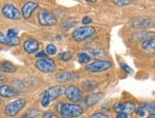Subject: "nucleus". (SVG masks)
Instances as JSON below:
<instances>
[{
    "mask_svg": "<svg viewBox=\"0 0 155 118\" xmlns=\"http://www.w3.org/2000/svg\"><path fill=\"white\" fill-rule=\"evenodd\" d=\"M2 14L6 18L11 20H19L22 15L19 10L13 4H6L2 8Z\"/></svg>",
    "mask_w": 155,
    "mask_h": 118,
    "instance_id": "obj_9",
    "label": "nucleus"
},
{
    "mask_svg": "<svg viewBox=\"0 0 155 118\" xmlns=\"http://www.w3.org/2000/svg\"><path fill=\"white\" fill-rule=\"evenodd\" d=\"M142 108L144 110H147L150 113H154L155 111V107H154V103H144L142 105Z\"/></svg>",
    "mask_w": 155,
    "mask_h": 118,
    "instance_id": "obj_26",
    "label": "nucleus"
},
{
    "mask_svg": "<svg viewBox=\"0 0 155 118\" xmlns=\"http://www.w3.org/2000/svg\"><path fill=\"white\" fill-rule=\"evenodd\" d=\"M26 106V100L24 98H18L15 101L9 103L5 107L4 113L9 117H13L18 114Z\"/></svg>",
    "mask_w": 155,
    "mask_h": 118,
    "instance_id": "obj_5",
    "label": "nucleus"
},
{
    "mask_svg": "<svg viewBox=\"0 0 155 118\" xmlns=\"http://www.w3.org/2000/svg\"><path fill=\"white\" fill-rule=\"evenodd\" d=\"M97 87H98V83L95 81H92V80H87L85 82H83L82 86H81L82 90L84 92H92Z\"/></svg>",
    "mask_w": 155,
    "mask_h": 118,
    "instance_id": "obj_19",
    "label": "nucleus"
},
{
    "mask_svg": "<svg viewBox=\"0 0 155 118\" xmlns=\"http://www.w3.org/2000/svg\"><path fill=\"white\" fill-rule=\"evenodd\" d=\"M115 118H128V114L124 113H117Z\"/></svg>",
    "mask_w": 155,
    "mask_h": 118,
    "instance_id": "obj_34",
    "label": "nucleus"
},
{
    "mask_svg": "<svg viewBox=\"0 0 155 118\" xmlns=\"http://www.w3.org/2000/svg\"><path fill=\"white\" fill-rule=\"evenodd\" d=\"M136 114H137V116H139V117H145V115H146V110H144L142 107L138 108V109L136 110Z\"/></svg>",
    "mask_w": 155,
    "mask_h": 118,
    "instance_id": "obj_30",
    "label": "nucleus"
},
{
    "mask_svg": "<svg viewBox=\"0 0 155 118\" xmlns=\"http://www.w3.org/2000/svg\"><path fill=\"white\" fill-rule=\"evenodd\" d=\"M16 66L9 61H2L0 63V72L4 73H14L16 72Z\"/></svg>",
    "mask_w": 155,
    "mask_h": 118,
    "instance_id": "obj_17",
    "label": "nucleus"
},
{
    "mask_svg": "<svg viewBox=\"0 0 155 118\" xmlns=\"http://www.w3.org/2000/svg\"><path fill=\"white\" fill-rule=\"evenodd\" d=\"M38 21L41 26L50 27L57 24V17L53 13L46 10H41L38 14Z\"/></svg>",
    "mask_w": 155,
    "mask_h": 118,
    "instance_id": "obj_6",
    "label": "nucleus"
},
{
    "mask_svg": "<svg viewBox=\"0 0 155 118\" xmlns=\"http://www.w3.org/2000/svg\"><path fill=\"white\" fill-rule=\"evenodd\" d=\"M23 49L27 52V54H37L38 51L39 50V43L37 39H28L26 40L24 44H23Z\"/></svg>",
    "mask_w": 155,
    "mask_h": 118,
    "instance_id": "obj_12",
    "label": "nucleus"
},
{
    "mask_svg": "<svg viewBox=\"0 0 155 118\" xmlns=\"http://www.w3.org/2000/svg\"><path fill=\"white\" fill-rule=\"evenodd\" d=\"M120 66H121L122 70H124V72H126V73H132V70H131V69H130V67H129V66H127V64L122 63V64L120 65Z\"/></svg>",
    "mask_w": 155,
    "mask_h": 118,
    "instance_id": "obj_31",
    "label": "nucleus"
},
{
    "mask_svg": "<svg viewBox=\"0 0 155 118\" xmlns=\"http://www.w3.org/2000/svg\"><path fill=\"white\" fill-rule=\"evenodd\" d=\"M112 3L118 6V7L123 8V7H126V6L130 5L132 3V1H130V0H128V1H127V0H115V1H112Z\"/></svg>",
    "mask_w": 155,
    "mask_h": 118,
    "instance_id": "obj_24",
    "label": "nucleus"
},
{
    "mask_svg": "<svg viewBox=\"0 0 155 118\" xmlns=\"http://www.w3.org/2000/svg\"><path fill=\"white\" fill-rule=\"evenodd\" d=\"M6 80H7V78H6L3 74H0V84H3V83H5Z\"/></svg>",
    "mask_w": 155,
    "mask_h": 118,
    "instance_id": "obj_35",
    "label": "nucleus"
},
{
    "mask_svg": "<svg viewBox=\"0 0 155 118\" xmlns=\"http://www.w3.org/2000/svg\"><path fill=\"white\" fill-rule=\"evenodd\" d=\"M21 118H34L33 116H30L29 114H25V115H23Z\"/></svg>",
    "mask_w": 155,
    "mask_h": 118,
    "instance_id": "obj_36",
    "label": "nucleus"
},
{
    "mask_svg": "<svg viewBox=\"0 0 155 118\" xmlns=\"http://www.w3.org/2000/svg\"><path fill=\"white\" fill-rule=\"evenodd\" d=\"M17 34H18V30L17 29H10L7 33V36L11 37V38H15V37H17Z\"/></svg>",
    "mask_w": 155,
    "mask_h": 118,
    "instance_id": "obj_27",
    "label": "nucleus"
},
{
    "mask_svg": "<svg viewBox=\"0 0 155 118\" xmlns=\"http://www.w3.org/2000/svg\"><path fill=\"white\" fill-rule=\"evenodd\" d=\"M0 44L7 45L10 47H15L19 44V39L18 37H15V38L8 37L7 35H5L3 33H0Z\"/></svg>",
    "mask_w": 155,
    "mask_h": 118,
    "instance_id": "obj_16",
    "label": "nucleus"
},
{
    "mask_svg": "<svg viewBox=\"0 0 155 118\" xmlns=\"http://www.w3.org/2000/svg\"><path fill=\"white\" fill-rule=\"evenodd\" d=\"M63 93L69 101L74 104L81 101V99H82L81 91L77 86H74V85H70L66 88H64Z\"/></svg>",
    "mask_w": 155,
    "mask_h": 118,
    "instance_id": "obj_8",
    "label": "nucleus"
},
{
    "mask_svg": "<svg viewBox=\"0 0 155 118\" xmlns=\"http://www.w3.org/2000/svg\"><path fill=\"white\" fill-rule=\"evenodd\" d=\"M38 2H33V1H28L24 5L22 6L21 9V15L24 17L25 19H29L31 17L32 14L35 9H38Z\"/></svg>",
    "mask_w": 155,
    "mask_h": 118,
    "instance_id": "obj_11",
    "label": "nucleus"
},
{
    "mask_svg": "<svg viewBox=\"0 0 155 118\" xmlns=\"http://www.w3.org/2000/svg\"><path fill=\"white\" fill-rule=\"evenodd\" d=\"M77 57L79 59L80 63H81V64H88L91 61V56L87 54L86 52H83V51L79 52V54H77Z\"/></svg>",
    "mask_w": 155,
    "mask_h": 118,
    "instance_id": "obj_20",
    "label": "nucleus"
},
{
    "mask_svg": "<svg viewBox=\"0 0 155 118\" xmlns=\"http://www.w3.org/2000/svg\"><path fill=\"white\" fill-rule=\"evenodd\" d=\"M88 118H109V116L104 113H95Z\"/></svg>",
    "mask_w": 155,
    "mask_h": 118,
    "instance_id": "obj_29",
    "label": "nucleus"
},
{
    "mask_svg": "<svg viewBox=\"0 0 155 118\" xmlns=\"http://www.w3.org/2000/svg\"><path fill=\"white\" fill-rule=\"evenodd\" d=\"M57 54V47L54 44H49L46 46V54L55 55Z\"/></svg>",
    "mask_w": 155,
    "mask_h": 118,
    "instance_id": "obj_23",
    "label": "nucleus"
},
{
    "mask_svg": "<svg viewBox=\"0 0 155 118\" xmlns=\"http://www.w3.org/2000/svg\"><path fill=\"white\" fill-rule=\"evenodd\" d=\"M104 97V93H103V92L92 93L90 95H87L85 97L84 104L87 106V107H93V106L98 104Z\"/></svg>",
    "mask_w": 155,
    "mask_h": 118,
    "instance_id": "obj_14",
    "label": "nucleus"
},
{
    "mask_svg": "<svg viewBox=\"0 0 155 118\" xmlns=\"http://www.w3.org/2000/svg\"><path fill=\"white\" fill-rule=\"evenodd\" d=\"M42 118H59V117L54 111H46V113H43Z\"/></svg>",
    "mask_w": 155,
    "mask_h": 118,
    "instance_id": "obj_28",
    "label": "nucleus"
},
{
    "mask_svg": "<svg viewBox=\"0 0 155 118\" xmlns=\"http://www.w3.org/2000/svg\"><path fill=\"white\" fill-rule=\"evenodd\" d=\"M78 78H79V74L74 72H61L56 74V80L59 83H66Z\"/></svg>",
    "mask_w": 155,
    "mask_h": 118,
    "instance_id": "obj_10",
    "label": "nucleus"
},
{
    "mask_svg": "<svg viewBox=\"0 0 155 118\" xmlns=\"http://www.w3.org/2000/svg\"><path fill=\"white\" fill-rule=\"evenodd\" d=\"M58 58L61 61H69L72 58V54H71V51H64L58 54Z\"/></svg>",
    "mask_w": 155,
    "mask_h": 118,
    "instance_id": "obj_25",
    "label": "nucleus"
},
{
    "mask_svg": "<svg viewBox=\"0 0 155 118\" xmlns=\"http://www.w3.org/2000/svg\"><path fill=\"white\" fill-rule=\"evenodd\" d=\"M17 94V92L15 88L9 85H1L0 86V96L5 98L15 97Z\"/></svg>",
    "mask_w": 155,
    "mask_h": 118,
    "instance_id": "obj_15",
    "label": "nucleus"
},
{
    "mask_svg": "<svg viewBox=\"0 0 155 118\" xmlns=\"http://www.w3.org/2000/svg\"><path fill=\"white\" fill-rule=\"evenodd\" d=\"M83 108L79 104L61 103L59 107V115L62 118H77L83 114Z\"/></svg>",
    "mask_w": 155,
    "mask_h": 118,
    "instance_id": "obj_2",
    "label": "nucleus"
},
{
    "mask_svg": "<svg viewBox=\"0 0 155 118\" xmlns=\"http://www.w3.org/2000/svg\"><path fill=\"white\" fill-rule=\"evenodd\" d=\"M35 56H37L38 58H39V59H44V58H47V54H45L44 51H39L38 54H35Z\"/></svg>",
    "mask_w": 155,
    "mask_h": 118,
    "instance_id": "obj_33",
    "label": "nucleus"
},
{
    "mask_svg": "<svg viewBox=\"0 0 155 118\" xmlns=\"http://www.w3.org/2000/svg\"><path fill=\"white\" fill-rule=\"evenodd\" d=\"M1 105H2V99L0 98V107H1Z\"/></svg>",
    "mask_w": 155,
    "mask_h": 118,
    "instance_id": "obj_38",
    "label": "nucleus"
},
{
    "mask_svg": "<svg viewBox=\"0 0 155 118\" xmlns=\"http://www.w3.org/2000/svg\"><path fill=\"white\" fill-rule=\"evenodd\" d=\"M113 66L112 63L108 60H103V59H99L92 63H88L84 67V70L87 73H103L105 70H109Z\"/></svg>",
    "mask_w": 155,
    "mask_h": 118,
    "instance_id": "obj_3",
    "label": "nucleus"
},
{
    "mask_svg": "<svg viewBox=\"0 0 155 118\" xmlns=\"http://www.w3.org/2000/svg\"><path fill=\"white\" fill-rule=\"evenodd\" d=\"M114 110L117 113H124L127 114H131L135 111L136 106L131 102H124V103H120L116 105Z\"/></svg>",
    "mask_w": 155,
    "mask_h": 118,
    "instance_id": "obj_13",
    "label": "nucleus"
},
{
    "mask_svg": "<svg viewBox=\"0 0 155 118\" xmlns=\"http://www.w3.org/2000/svg\"><path fill=\"white\" fill-rule=\"evenodd\" d=\"M148 118H155V114L154 113H151L150 116H148Z\"/></svg>",
    "mask_w": 155,
    "mask_h": 118,
    "instance_id": "obj_37",
    "label": "nucleus"
},
{
    "mask_svg": "<svg viewBox=\"0 0 155 118\" xmlns=\"http://www.w3.org/2000/svg\"><path fill=\"white\" fill-rule=\"evenodd\" d=\"M150 26H152L151 21L147 20V19H143V20H140L139 22L134 23V27L139 28V29H146V28H148Z\"/></svg>",
    "mask_w": 155,
    "mask_h": 118,
    "instance_id": "obj_22",
    "label": "nucleus"
},
{
    "mask_svg": "<svg viewBox=\"0 0 155 118\" xmlns=\"http://www.w3.org/2000/svg\"><path fill=\"white\" fill-rule=\"evenodd\" d=\"M90 23H92V19L89 16H84L82 18V24L83 25H88L89 26V24H90Z\"/></svg>",
    "mask_w": 155,
    "mask_h": 118,
    "instance_id": "obj_32",
    "label": "nucleus"
},
{
    "mask_svg": "<svg viewBox=\"0 0 155 118\" xmlns=\"http://www.w3.org/2000/svg\"><path fill=\"white\" fill-rule=\"evenodd\" d=\"M35 66L38 70L44 73H52L56 70L57 66L56 63L54 62L53 59L50 58H44V59H38L35 61Z\"/></svg>",
    "mask_w": 155,
    "mask_h": 118,
    "instance_id": "obj_7",
    "label": "nucleus"
},
{
    "mask_svg": "<svg viewBox=\"0 0 155 118\" xmlns=\"http://www.w3.org/2000/svg\"><path fill=\"white\" fill-rule=\"evenodd\" d=\"M96 33V29L92 26H83L74 30L72 33V37L77 42H81L87 38L91 37Z\"/></svg>",
    "mask_w": 155,
    "mask_h": 118,
    "instance_id": "obj_4",
    "label": "nucleus"
},
{
    "mask_svg": "<svg viewBox=\"0 0 155 118\" xmlns=\"http://www.w3.org/2000/svg\"><path fill=\"white\" fill-rule=\"evenodd\" d=\"M154 33L153 32H148V31H139L138 33H136L133 37L134 40L136 41H146L150 39V36L153 37Z\"/></svg>",
    "mask_w": 155,
    "mask_h": 118,
    "instance_id": "obj_18",
    "label": "nucleus"
},
{
    "mask_svg": "<svg viewBox=\"0 0 155 118\" xmlns=\"http://www.w3.org/2000/svg\"><path fill=\"white\" fill-rule=\"evenodd\" d=\"M64 92V87L61 85H57L49 88L48 90H46L43 94L41 95L40 104L43 108L49 107V105L55 101L57 98H58L61 95H62Z\"/></svg>",
    "mask_w": 155,
    "mask_h": 118,
    "instance_id": "obj_1",
    "label": "nucleus"
},
{
    "mask_svg": "<svg viewBox=\"0 0 155 118\" xmlns=\"http://www.w3.org/2000/svg\"><path fill=\"white\" fill-rule=\"evenodd\" d=\"M154 45H155V39L151 38V39L144 41V42L142 43V48L146 51H150L154 49Z\"/></svg>",
    "mask_w": 155,
    "mask_h": 118,
    "instance_id": "obj_21",
    "label": "nucleus"
}]
</instances>
